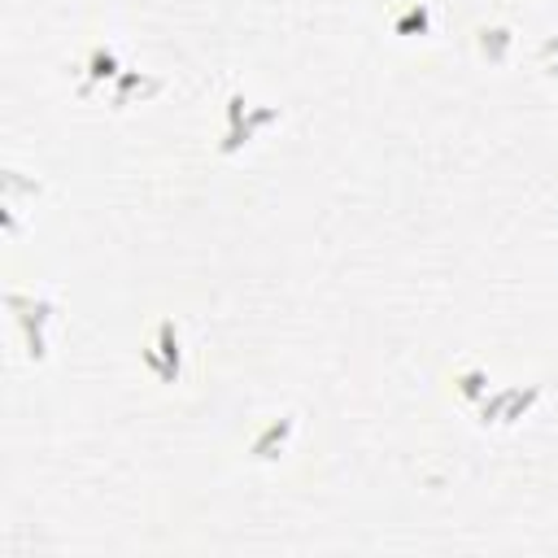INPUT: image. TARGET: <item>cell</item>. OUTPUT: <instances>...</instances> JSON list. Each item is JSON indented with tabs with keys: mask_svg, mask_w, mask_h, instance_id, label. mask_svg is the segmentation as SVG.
Listing matches in <instances>:
<instances>
[{
	"mask_svg": "<svg viewBox=\"0 0 558 558\" xmlns=\"http://www.w3.org/2000/svg\"><path fill=\"white\" fill-rule=\"evenodd\" d=\"M453 388H458V397H462V401L480 405V401L488 397V371H484V366H466V371H458V375H453Z\"/></svg>",
	"mask_w": 558,
	"mask_h": 558,
	"instance_id": "30bf717a",
	"label": "cell"
},
{
	"mask_svg": "<svg viewBox=\"0 0 558 558\" xmlns=\"http://www.w3.org/2000/svg\"><path fill=\"white\" fill-rule=\"evenodd\" d=\"M475 44H480V52H484L493 65H501V61L510 57L514 35H510V26H475Z\"/></svg>",
	"mask_w": 558,
	"mask_h": 558,
	"instance_id": "ba28073f",
	"label": "cell"
},
{
	"mask_svg": "<svg viewBox=\"0 0 558 558\" xmlns=\"http://www.w3.org/2000/svg\"><path fill=\"white\" fill-rule=\"evenodd\" d=\"M432 31V9L423 0H410L397 17H392V35H427Z\"/></svg>",
	"mask_w": 558,
	"mask_h": 558,
	"instance_id": "9c48e42d",
	"label": "cell"
},
{
	"mask_svg": "<svg viewBox=\"0 0 558 558\" xmlns=\"http://www.w3.org/2000/svg\"><path fill=\"white\" fill-rule=\"evenodd\" d=\"M118 74H122V52H118V44H96V48L87 52V61H83L78 96H92L100 83H109V78H118Z\"/></svg>",
	"mask_w": 558,
	"mask_h": 558,
	"instance_id": "5b68a950",
	"label": "cell"
},
{
	"mask_svg": "<svg viewBox=\"0 0 558 558\" xmlns=\"http://www.w3.org/2000/svg\"><path fill=\"white\" fill-rule=\"evenodd\" d=\"M292 432H296V414H283V418H270L253 440H248V458H257V462H270V458H279L283 449H288V440H292Z\"/></svg>",
	"mask_w": 558,
	"mask_h": 558,
	"instance_id": "8992f818",
	"label": "cell"
},
{
	"mask_svg": "<svg viewBox=\"0 0 558 558\" xmlns=\"http://www.w3.org/2000/svg\"><path fill=\"white\" fill-rule=\"evenodd\" d=\"M161 87H166V83H161V78H153V74H144V70H122V74L113 78V109H126V105H131V96L153 100Z\"/></svg>",
	"mask_w": 558,
	"mask_h": 558,
	"instance_id": "52a82bcc",
	"label": "cell"
},
{
	"mask_svg": "<svg viewBox=\"0 0 558 558\" xmlns=\"http://www.w3.org/2000/svg\"><path fill=\"white\" fill-rule=\"evenodd\" d=\"M270 122H279V109H275V105L248 109V105H244V92H231V96H227V135L218 140V153H222V157L240 153V148H244L262 126H270Z\"/></svg>",
	"mask_w": 558,
	"mask_h": 558,
	"instance_id": "7a4b0ae2",
	"label": "cell"
},
{
	"mask_svg": "<svg viewBox=\"0 0 558 558\" xmlns=\"http://www.w3.org/2000/svg\"><path fill=\"white\" fill-rule=\"evenodd\" d=\"M144 366L161 379V384H179L183 375V340H179V323L174 318H161L157 331H153V344L140 349Z\"/></svg>",
	"mask_w": 558,
	"mask_h": 558,
	"instance_id": "3957f363",
	"label": "cell"
},
{
	"mask_svg": "<svg viewBox=\"0 0 558 558\" xmlns=\"http://www.w3.org/2000/svg\"><path fill=\"white\" fill-rule=\"evenodd\" d=\"M545 392V384H527V388H501L497 397H484L475 410H480V423L488 427V423H519L532 405H536V397Z\"/></svg>",
	"mask_w": 558,
	"mask_h": 558,
	"instance_id": "277c9868",
	"label": "cell"
},
{
	"mask_svg": "<svg viewBox=\"0 0 558 558\" xmlns=\"http://www.w3.org/2000/svg\"><path fill=\"white\" fill-rule=\"evenodd\" d=\"M4 305L17 323V336H22V349L31 362H44L48 353V323L57 314V296L52 292H4Z\"/></svg>",
	"mask_w": 558,
	"mask_h": 558,
	"instance_id": "6da1fadb",
	"label": "cell"
}]
</instances>
